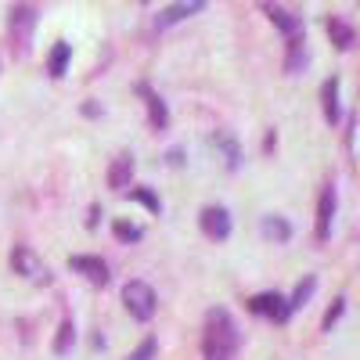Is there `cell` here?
<instances>
[{"label":"cell","mask_w":360,"mask_h":360,"mask_svg":"<svg viewBox=\"0 0 360 360\" xmlns=\"http://www.w3.org/2000/svg\"><path fill=\"white\" fill-rule=\"evenodd\" d=\"M238 349V324L224 307H213L205 314L202 332V360H231Z\"/></svg>","instance_id":"1"},{"label":"cell","mask_w":360,"mask_h":360,"mask_svg":"<svg viewBox=\"0 0 360 360\" xmlns=\"http://www.w3.org/2000/svg\"><path fill=\"white\" fill-rule=\"evenodd\" d=\"M123 303L134 321H152L155 317V288L148 281H127L123 285Z\"/></svg>","instance_id":"2"},{"label":"cell","mask_w":360,"mask_h":360,"mask_svg":"<svg viewBox=\"0 0 360 360\" xmlns=\"http://www.w3.org/2000/svg\"><path fill=\"white\" fill-rule=\"evenodd\" d=\"M33 29H37V4L33 0H18L8 15V33H11L18 51H25V44L33 40Z\"/></svg>","instance_id":"3"},{"label":"cell","mask_w":360,"mask_h":360,"mask_svg":"<svg viewBox=\"0 0 360 360\" xmlns=\"http://www.w3.org/2000/svg\"><path fill=\"white\" fill-rule=\"evenodd\" d=\"M11 266H15V274H22L25 281H37V285H51V266L29 249V245H15L11 252Z\"/></svg>","instance_id":"4"},{"label":"cell","mask_w":360,"mask_h":360,"mask_svg":"<svg viewBox=\"0 0 360 360\" xmlns=\"http://www.w3.org/2000/svg\"><path fill=\"white\" fill-rule=\"evenodd\" d=\"M198 227H202V234H205V238H213V242H227L234 220H231V213H227L224 205H209V209H202Z\"/></svg>","instance_id":"5"},{"label":"cell","mask_w":360,"mask_h":360,"mask_svg":"<svg viewBox=\"0 0 360 360\" xmlns=\"http://www.w3.org/2000/svg\"><path fill=\"white\" fill-rule=\"evenodd\" d=\"M249 310H252V314H259V317L278 321V324H285V321L292 317L288 299H285V295H278V292H259V295H252V299H249Z\"/></svg>","instance_id":"6"},{"label":"cell","mask_w":360,"mask_h":360,"mask_svg":"<svg viewBox=\"0 0 360 360\" xmlns=\"http://www.w3.org/2000/svg\"><path fill=\"white\" fill-rule=\"evenodd\" d=\"M335 205H339L335 184H324V191H321V202H317V224H314V234H317V242H328V238H332Z\"/></svg>","instance_id":"7"},{"label":"cell","mask_w":360,"mask_h":360,"mask_svg":"<svg viewBox=\"0 0 360 360\" xmlns=\"http://www.w3.org/2000/svg\"><path fill=\"white\" fill-rule=\"evenodd\" d=\"M69 266L76 270V274H83L90 285H98V288L108 285V263H105L101 256H72Z\"/></svg>","instance_id":"8"},{"label":"cell","mask_w":360,"mask_h":360,"mask_svg":"<svg viewBox=\"0 0 360 360\" xmlns=\"http://www.w3.org/2000/svg\"><path fill=\"white\" fill-rule=\"evenodd\" d=\"M137 94L144 98V108H148V119H152V130L155 134H162L166 127H169V112H166V101L155 94L152 86H144V83H137Z\"/></svg>","instance_id":"9"},{"label":"cell","mask_w":360,"mask_h":360,"mask_svg":"<svg viewBox=\"0 0 360 360\" xmlns=\"http://www.w3.org/2000/svg\"><path fill=\"white\" fill-rule=\"evenodd\" d=\"M198 11H205V0H176V4H169V8L159 11L155 25H159V29H169V25H176V22L198 15Z\"/></svg>","instance_id":"10"},{"label":"cell","mask_w":360,"mask_h":360,"mask_svg":"<svg viewBox=\"0 0 360 360\" xmlns=\"http://www.w3.org/2000/svg\"><path fill=\"white\" fill-rule=\"evenodd\" d=\"M321 108H324V119L328 123H339L342 119V105H339V76H328L321 83Z\"/></svg>","instance_id":"11"},{"label":"cell","mask_w":360,"mask_h":360,"mask_svg":"<svg viewBox=\"0 0 360 360\" xmlns=\"http://www.w3.org/2000/svg\"><path fill=\"white\" fill-rule=\"evenodd\" d=\"M69 62H72V47L58 40V44L51 47V54H47V76L62 79V76L69 72Z\"/></svg>","instance_id":"12"},{"label":"cell","mask_w":360,"mask_h":360,"mask_svg":"<svg viewBox=\"0 0 360 360\" xmlns=\"http://www.w3.org/2000/svg\"><path fill=\"white\" fill-rule=\"evenodd\" d=\"M130 180H134V159H130V155H119V159L108 166V188H112V191L130 188Z\"/></svg>","instance_id":"13"},{"label":"cell","mask_w":360,"mask_h":360,"mask_svg":"<svg viewBox=\"0 0 360 360\" xmlns=\"http://www.w3.org/2000/svg\"><path fill=\"white\" fill-rule=\"evenodd\" d=\"M266 15H270V22H274L281 33L292 40V37H303V22H299L295 15H288L285 8H274V4H266Z\"/></svg>","instance_id":"14"},{"label":"cell","mask_w":360,"mask_h":360,"mask_svg":"<svg viewBox=\"0 0 360 360\" xmlns=\"http://www.w3.org/2000/svg\"><path fill=\"white\" fill-rule=\"evenodd\" d=\"M259 231H263L266 242H278V245H285L288 238H292V224H288L285 217H263Z\"/></svg>","instance_id":"15"},{"label":"cell","mask_w":360,"mask_h":360,"mask_svg":"<svg viewBox=\"0 0 360 360\" xmlns=\"http://www.w3.org/2000/svg\"><path fill=\"white\" fill-rule=\"evenodd\" d=\"M324 29H328V37H332L335 51H349V47H353V40H356V37H353V29H349L342 18H335V15L324 22Z\"/></svg>","instance_id":"16"},{"label":"cell","mask_w":360,"mask_h":360,"mask_svg":"<svg viewBox=\"0 0 360 360\" xmlns=\"http://www.w3.org/2000/svg\"><path fill=\"white\" fill-rule=\"evenodd\" d=\"M213 144L220 148V155H224V166H227V169H238V166H242V148H238V141H234L231 134L220 130V134L213 137Z\"/></svg>","instance_id":"17"},{"label":"cell","mask_w":360,"mask_h":360,"mask_svg":"<svg viewBox=\"0 0 360 360\" xmlns=\"http://www.w3.org/2000/svg\"><path fill=\"white\" fill-rule=\"evenodd\" d=\"M307 62H310V58H307V44H303V37H292V40H288L285 69H288V72H303V69H307Z\"/></svg>","instance_id":"18"},{"label":"cell","mask_w":360,"mask_h":360,"mask_svg":"<svg viewBox=\"0 0 360 360\" xmlns=\"http://www.w3.org/2000/svg\"><path fill=\"white\" fill-rule=\"evenodd\" d=\"M314 288H317V278L310 274V278H303V281H299V288L292 292V299H288V307H292V314L295 310H303L307 303H310V295H314Z\"/></svg>","instance_id":"19"},{"label":"cell","mask_w":360,"mask_h":360,"mask_svg":"<svg viewBox=\"0 0 360 360\" xmlns=\"http://www.w3.org/2000/svg\"><path fill=\"white\" fill-rule=\"evenodd\" d=\"M72 339H76V335H72V321H62V328H58V335H54V346H51V349H54L58 356H65V353L72 349Z\"/></svg>","instance_id":"20"},{"label":"cell","mask_w":360,"mask_h":360,"mask_svg":"<svg viewBox=\"0 0 360 360\" xmlns=\"http://www.w3.org/2000/svg\"><path fill=\"white\" fill-rule=\"evenodd\" d=\"M130 198H134V202H141V205H148V213H155V217L162 213V202H159V195H155L152 188H134V191H130Z\"/></svg>","instance_id":"21"},{"label":"cell","mask_w":360,"mask_h":360,"mask_svg":"<svg viewBox=\"0 0 360 360\" xmlns=\"http://www.w3.org/2000/svg\"><path fill=\"white\" fill-rule=\"evenodd\" d=\"M112 231H115L119 242H141V227H134V224H127V220H115Z\"/></svg>","instance_id":"22"},{"label":"cell","mask_w":360,"mask_h":360,"mask_svg":"<svg viewBox=\"0 0 360 360\" xmlns=\"http://www.w3.org/2000/svg\"><path fill=\"white\" fill-rule=\"evenodd\" d=\"M342 310H346V299L339 295V299H335V303H332V307H328V314H324V321H321V328H324V332H332V328H335V321L342 317Z\"/></svg>","instance_id":"23"},{"label":"cell","mask_w":360,"mask_h":360,"mask_svg":"<svg viewBox=\"0 0 360 360\" xmlns=\"http://www.w3.org/2000/svg\"><path fill=\"white\" fill-rule=\"evenodd\" d=\"M155 353H159V342H155L152 335H148V339H144V342H141V346H137V349H134L127 360H155Z\"/></svg>","instance_id":"24"},{"label":"cell","mask_w":360,"mask_h":360,"mask_svg":"<svg viewBox=\"0 0 360 360\" xmlns=\"http://www.w3.org/2000/svg\"><path fill=\"white\" fill-rule=\"evenodd\" d=\"M166 162H169V166H184L188 159H184V152H180V148H169V152H166Z\"/></svg>","instance_id":"25"},{"label":"cell","mask_w":360,"mask_h":360,"mask_svg":"<svg viewBox=\"0 0 360 360\" xmlns=\"http://www.w3.org/2000/svg\"><path fill=\"white\" fill-rule=\"evenodd\" d=\"M79 112H83V115H90V119H98V115H101V105H94V101H86V105H83Z\"/></svg>","instance_id":"26"}]
</instances>
